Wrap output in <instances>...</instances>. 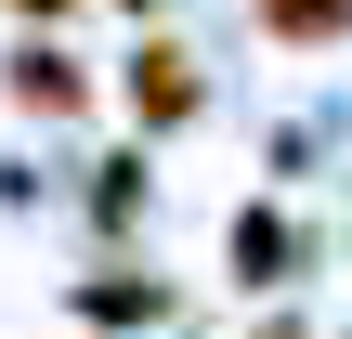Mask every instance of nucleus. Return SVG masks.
<instances>
[{
    "label": "nucleus",
    "instance_id": "nucleus-2",
    "mask_svg": "<svg viewBox=\"0 0 352 339\" xmlns=\"http://www.w3.org/2000/svg\"><path fill=\"white\" fill-rule=\"evenodd\" d=\"M261 26H287V39H340V0H261Z\"/></svg>",
    "mask_w": 352,
    "mask_h": 339
},
{
    "label": "nucleus",
    "instance_id": "nucleus-1",
    "mask_svg": "<svg viewBox=\"0 0 352 339\" xmlns=\"http://www.w3.org/2000/svg\"><path fill=\"white\" fill-rule=\"evenodd\" d=\"M131 91H144V118H183V105H196V78H183V52H144V78H131Z\"/></svg>",
    "mask_w": 352,
    "mask_h": 339
}]
</instances>
